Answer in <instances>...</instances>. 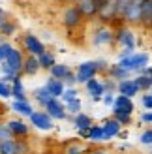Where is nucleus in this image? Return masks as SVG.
Returning a JSON list of instances; mask_svg holds the SVG:
<instances>
[{
	"label": "nucleus",
	"instance_id": "1",
	"mask_svg": "<svg viewBox=\"0 0 152 154\" xmlns=\"http://www.w3.org/2000/svg\"><path fill=\"white\" fill-rule=\"evenodd\" d=\"M117 64L122 68V70L130 72L132 75H139V73H143L150 66V55H148L147 51H141V53L135 51L133 55L117 60Z\"/></svg>",
	"mask_w": 152,
	"mask_h": 154
},
{
	"label": "nucleus",
	"instance_id": "2",
	"mask_svg": "<svg viewBox=\"0 0 152 154\" xmlns=\"http://www.w3.org/2000/svg\"><path fill=\"white\" fill-rule=\"evenodd\" d=\"M90 45H92V47H107V45H115V28L100 23V25L94 26V30L90 32Z\"/></svg>",
	"mask_w": 152,
	"mask_h": 154
},
{
	"label": "nucleus",
	"instance_id": "3",
	"mask_svg": "<svg viewBox=\"0 0 152 154\" xmlns=\"http://www.w3.org/2000/svg\"><path fill=\"white\" fill-rule=\"evenodd\" d=\"M83 21H85V17H83L81 10L77 8V4H70L62 8V13H60V23H62V26L68 28V30H73V28H79L83 25Z\"/></svg>",
	"mask_w": 152,
	"mask_h": 154
},
{
	"label": "nucleus",
	"instance_id": "4",
	"mask_svg": "<svg viewBox=\"0 0 152 154\" xmlns=\"http://www.w3.org/2000/svg\"><path fill=\"white\" fill-rule=\"evenodd\" d=\"M115 43L120 45V49H133L135 51V32L132 26L128 25H120L117 30H115Z\"/></svg>",
	"mask_w": 152,
	"mask_h": 154
},
{
	"label": "nucleus",
	"instance_id": "5",
	"mask_svg": "<svg viewBox=\"0 0 152 154\" xmlns=\"http://www.w3.org/2000/svg\"><path fill=\"white\" fill-rule=\"evenodd\" d=\"M120 23L128 26L141 25V0H132L120 15Z\"/></svg>",
	"mask_w": 152,
	"mask_h": 154
},
{
	"label": "nucleus",
	"instance_id": "6",
	"mask_svg": "<svg viewBox=\"0 0 152 154\" xmlns=\"http://www.w3.org/2000/svg\"><path fill=\"white\" fill-rule=\"evenodd\" d=\"M28 124L32 128H36V130H40V132H53V130H55V120H53L45 111H40V109H36L32 115H30Z\"/></svg>",
	"mask_w": 152,
	"mask_h": 154
},
{
	"label": "nucleus",
	"instance_id": "7",
	"mask_svg": "<svg viewBox=\"0 0 152 154\" xmlns=\"http://www.w3.org/2000/svg\"><path fill=\"white\" fill-rule=\"evenodd\" d=\"M23 51L30 57H40L47 51V47L36 34H25L23 36Z\"/></svg>",
	"mask_w": 152,
	"mask_h": 154
},
{
	"label": "nucleus",
	"instance_id": "8",
	"mask_svg": "<svg viewBox=\"0 0 152 154\" xmlns=\"http://www.w3.org/2000/svg\"><path fill=\"white\" fill-rule=\"evenodd\" d=\"M75 75H77V85H87L90 79L98 77V68L94 60H85L77 66L75 70Z\"/></svg>",
	"mask_w": 152,
	"mask_h": 154
},
{
	"label": "nucleus",
	"instance_id": "9",
	"mask_svg": "<svg viewBox=\"0 0 152 154\" xmlns=\"http://www.w3.org/2000/svg\"><path fill=\"white\" fill-rule=\"evenodd\" d=\"M6 126L11 132L13 139H21V137H28L30 135V124H28L25 119H21V117L8 119L6 120Z\"/></svg>",
	"mask_w": 152,
	"mask_h": 154
},
{
	"label": "nucleus",
	"instance_id": "10",
	"mask_svg": "<svg viewBox=\"0 0 152 154\" xmlns=\"http://www.w3.org/2000/svg\"><path fill=\"white\" fill-rule=\"evenodd\" d=\"M43 111L49 115L53 120H66L68 119V113H66V105L60 98H53L51 102L43 107Z\"/></svg>",
	"mask_w": 152,
	"mask_h": 154
},
{
	"label": "nucleus",
	"instance_id": "11",
	"mask_svg": "<svg viewBox=\"0 0 152 154\" xmlns=\"http://www.w3.org/2000/svg\"><path fill=\"white\" fill-rule=\"evenodd\" d=\"M25 51L23 49H17V47H13L11 51H10V55L6 57V60H4V64L8 66V68H11L13 72H17V73H21L23 72V66H25Z\"/></svg>",
	"mask_w": 152,
	"mask_h": 154
},
{
	"label": "nucleus",
	"instance_id": "12",
	"mask_svg": "<svg viewBox=\"0 0 152 154\" xmlns=\"http://www.w3.org/2000/svg\"><path fill=\"white\" fill-rule=\"evenodd\" d=\"M85 90H87V94L90 96V100H92L94 103L102 102V98H103V94H105L103 79H98V77H94V79H90V81L85 85Z\"/></svg>",
	"mask_w": 152,
	"mask_h": 154
},
{
	"label": "nucleus",
	"instance_id": "13",
	"mask_svg": "<svg viewBox=\"0 0 152 154\" xmlns=\"http://www.w3.org/2000/svg\"><path fill=\"white\" fill-rule=\"evenodd\" d=\"M133 111H135L133 100L128 98V96H122V94H117L115 103L111 107V113H130V115H133Z\"/></svg>",
	"mask_w": 152,
	"mask_h": 154
},
{
	"label": "nucleus",
	"instance_id": "14",
	"mask_svg": "<svg viewBox=\"0 0 152 154\" xmlns=\"http://www.w3.org/2000/svg\"><path fill=\"white\" fill-rule=\"evenodd\" d=\"M117 94H122V96H128V98H135L141 94V90L137 87V83H135L133 77L130 79H124V81H118V87H117Z\"/></svg>",
	"mask_w": 152,
	"mask_h": 154
},
{
	"label": "nucleus",
	"instance_id": "15",
	"mask_svg": "<svg viewBox=\"0 0 152 154\" xmlns=\"http://www.w3.org/2000/svg\"><path fill=\"white\" fill-rule=\"evenodd\" d=\"M102 128H103V134H105V139L111 141V139H115V137H118V134L122 132V124L115 119V117H109V119H105L103 122H100Z\"/></svg>",
	"mask_w": 152,
	"mask_h": 154
},
{
	"label": "nucleus",
	"instance_id": "16",
	"mask_svg": "<svg viewBox=\"0 0 152 154\" xmlns=\"http://www.w3.org/2000/svg\"><path fill=\"white\" fill-rule=\"evenodd\" d=\"M10 109L17 115V117H21V119H30V115H32L36 109H34V105L28 102H17V100H13L11 102V105H10Z\"/></svg>",
	"mask_w": 152,
	"mask_h": 154
},
{
	"label": "nucleus",
	"instance_id": "17",
	"mask_svg": "<svg viewBox=\"0 0 152 154\" xmlns=\"http://www.w3.org/2000/svg\"><path fill=\"white\" fill-rule=\"evenodd\" d=\"M143 28H152V0H141V25Z\"/></svg>",
	"mask_w": 152,
	"mask_h": 154
},
{
	"label": "nucleus",
	"instance_id": "18",
	"mask_svg": "<svg viewBox=\"0 0 152 154\" xmlns=\"http://www.w3.org/2000/svg\"><path fill=\"white\" fill-rule=\"evenodd\" d=\"M71 124H73V128L77 130H90V126L94 124V119L90 117L88 113H79V115H75V117H71Z\"/></svg>",
	"mask_w": 152,
	"mask_h": 154
},
{
	"label": "nucleus",
	"instance_id": "19",
	"mask_svg": "<svg viewBox=\"0 0 152 154\" xmlns=\"http://www.w3.org/2000/svg\"><path fill=\"white\" fill-rule=\"evenodd\" d=\"M40 72H41V66H40V62H38V57H30V55H26V58H25V66H23L21 75L34 77L36 73H40Z\"/></svg>",
	"mask_w": 152,
	"mask_h": 154
},
{
	"label": "nucleus",
	"instance_id": "20",
	"mask_svg": "<svg viewBox=\"0 0 152 154\" xmlns=\"http://www.w3.org/2000/svg\"><path fill=\"white\" fill-rule=\"evenodd\" d=\"M45 88L51 92L53 98H62L64 90H66V85L60 81V79H53V77H47V81H45Z\"/></svg>",
	"mask_w": 152,
	"mask_h": 154
},
{
	"label": "nucleus",
	"instance_id": "21",
	"mask_svg": "<svg viewBox=\"0 0 152 154\" xmlns=\"http://www.w3.org/2000/svg\"><path fill=\"white\" fill-rule=\"evenodd\" d=\"M77 8L81 10V13H83L85 19H94V17L98 19V10H96L94 0H79Z\"/></svg>",
	"mask_w": 152,
	"mask_h": 154
},
{
	"label": "nucleus",
	"instance_id": "22",
	"mask_svg": "<svg viewBox=\"0 0 152 154\" xmlns=\"http://www.w3.org/2000/svg\"><path fill=\"white\" fill-rule=\"evenodd\" d=\"M11 98L17 100V102H26V100H28V96H26V88H25V85H23L21 75L11 83Z\"/></svg>",
	"mask_w": 152,
	"mask_h": 154
},
{
	"label": "nucleus",
	"instance_id": "23",
	"mask_svg": "<svg viewBox=\"0 0 152 154\" xmlns=\"http://www.w3.org/2000/svg\"><path fill=\"white\" fill-rule=\"evenodd\" d=\"M88 143H94V145H102V143H107V139H105V134H103V128L102 124H94L90 126L88 130Z\"/></svg>",
	"mask_w": 152,
	"mask_h": 154
},
{
	"label": "nucleus",
	"instance_id": "24",
	"mask_svg": "<svg viewBox=\"0 0 152 154\" xmlns=\"http://www.w3.org/2000/svg\"><path fill=\"white\" fill-rule=\"evenodd\" d=\"M32 96H34V102L40 105V107H45L51 100H53V96H51V92L45 88V85H41V87H38V88H34V92H32Z\"/></svg>",
	"mask_w": 152,
	"mask_h": 154
},
{
	"label": "nucleus",
	"instance_id": "25",
	"mask_svg": "<svg viewBox=\"0 0 152 154\" xmlns=\"http://www.w3.org/2000/svg\"><path fill=\"white\" fill-rule=\"evenodd\" d=\"M105 77H109V79H115L117 83L118 81H124V79H130V77H133L130 72H126V70H122L118 64H111L109 66V70H107V73H105Z\"/></svg>",
	"mask_w": 152,
	"mask_h": 154
},
{
	"label": "nucleus",
	"instance_id": "26",
	"mask_svg": "<svg viewBox=\"0 0 152 154\" xmlns=\"http://www.w3.org/2000/svg\"><path fill=\"white\" fill-rule=\"evenodd\" d=\"M71 72V68L68 66V64H62V62H56L55 66L49 70V77H53V79H60V81H64V77Z\"/></svg>",
	"mask_w": 152,
	"mask_h": 154
},
{
	"label": "nucleus",
	"instance_id": "27",
	"mask_svg": "<svg viewBox=\"0 0 152 154\" xmlns=\"http://www.w3.org/2000/svg\"><path fill=\"white\" fill-rule=\"evenodd\" d=\"M38 62H40V66H41V70H51L53 66L56 64V58H55V53H51V51H45L43 55H40L38 57Z\"/></svg>",
	"mask_w": 152,
	"mask_h": 154
},
{
	"label": "nucleus",
	"instance_id": "28",
	"mask_svg": "<svg viewBox=\"0 0 152 154\" xmlns=\"http://www.w3.org/2000/svg\"><path fill=\"white\" fill-rule=\"evenodd\" d=\"M15 34H17V23L11 21V19H6L4 25L0 26V36H4L6 40H8V38H11Z\"/></svg>",
	"mask_w": 152,
	"mask_h": 154
},
{
	"label": "nucleus",
	"instance_id": "29",
	"mask_svg": "<svg viewBox=\"0 0 152 154\" xmlns=\"http://www.w3.org/2000/svg\"><path fill=\"white\" fill-rule=\"evenodd\" d=\"M64 105H66V113H68V117H75V115L83 113V102H81V98L71 100V102H68V103H64Z\"/></svg>",
	"mask_w": 152,
	"mask_h": 154
},
{
	"label": "nucleus",
	"instance_id": "30",
	"mask_svg": "<svg viewBox=\"0 0 152 154\" xmlns=\"http://www.w3.org/2000/svg\"><path fill=\"white\" fill-rule=\"evenodd\" d=\"M133 79H135V83H137V87H139V90L141 92H148L150 88H152V81H150V77L148 75H133Z\"/></svg>",
	"mask_w": 152,
	"mask_h": 154
},
{
	"label": "nucleus",
	"instance_id": "31",
	"mask_svg": "<svg viewBox=\"0 0 152 154\" xmlns=\"http://www.w3.org/2000/svg\"><path fill=\"white\" fill-rule=\"evenodd\" d=\"M0 154H19L17 152V141L15 139H8L0 143Z\"/></svg>",
	"mask_w": 152,
	"mask_h": 154
},
{
	"label": "nucleus",
	"instance_id": "32",
	"mask_svg": "<svg viewBox=\"0 0 152 154\" xmlns=\"http://www.w3.org/2000/svg\"><path fill=\"white\" fill-rule=\"evenodd\" d=\"M111 117H115L120 124H122V128L130 126L133 122V115H130V113H111Z\"/></svg>",
	"mask_w": 152,
	"mask_h": 154
},
{
	"label": "nucleus",
	"instance_id": "33",
	"mask_svg": "<svg viewBox=\"0 0 152 154\" xmlns=\"http://www.w3.org/2000/svg\"><path fill=\"white\" fill-rule=\"evenodd\" d=\"M15 141H17V152L19 154H30L32 152V145H30V141L26 137H21V139H15Z\"/></svg>",
	"mask_w": 152,
	"mask_h": 154
},
{
	"label": "nucleus",
	"instance_id": "34",
	"mask_svg": "<svg viewBox=\"0 0 152 154\" xmlns=\"http://www.w3.org/2000/svg\"><path fill=\"white\" fill-rule=\"evenodd\" d=\"M139 143L145 145V147H152V126L145 128V130L139 134Z\"/></svg>",
	"mask_w": 152,
	"mask_h": 154
},
{
	"label": "nucleus",
	"instance_id": "35",
	"mask_svg": "<svg viewBox=\"0 0 152 154\" xmlns=\"http://www.w3.org/2000/svg\"><path fill=\"white\" fill-rule=\"evenodd\" d=\"M77 98H79V90L75 88V87H70V88L64 90V94H62V98H60V100H62L64 103H68V102H71V100H77Z\"/></svg>",
	"mask_w": 152,
	"mask_h": 154
},
{
	"label": "nucleus",
	"instance_id": "36",
	"mask_svg": "<svg viewBox=\"0 0 152 154\" xmlns=\"http://www.w3.org/2000/svg\"><path fill=\"white\" fill-rule=\"evenodd\" d=\"M13 49V45H11V42H8V40H4L2 43H0V64L6 60V57L10 55V51Z\"/></svg>",
	"mask_w": 152,
	"mask_h": 154
},
{
	"label": "nucleus",
	"instance_id": "37",
	"mask_svg": "<svg viewBox=\"0 0 152 154\" xmlns=\"http://www.w3.org/2000/svg\"><path fill=\"white\" fill-rule=\"evenodd\" d=\"M0 98L2 100H10L11 98V83H6L0 79Z\"/></svg>",
	"mask_w": 152,
	"mask_h": 154
},
{
	"label": "nucleus",
	"instance_id": "38",
	"mask_svg": "<svg viewBox=\"0 0 152 154\" xmlns=\"http://www.w3.org/2000/svg\"><path fill=\"white\" fill-rule=\"evenodd\" d=\"M88 150L83 147L81 143H71V145H68L66 147V154H87Z\"/></svg>",
	"mask_w": 152,
	"mask_h": 154
},
{
	"label": "nucleus",
	"instance_id": "39",
	"mask_svg": "<svg viewBox=\"0 0 152 154\" xmlns=\"http://www.w3.org/2000/svg\"><path fill=\"white\" fill-rule=\"evenodd\" d=\"M141 105L145 111H152V92H141Z\"/></svg>",
	"mask_w": 152,
	"mask_h": 154
},
{
	"label": "nucleus",
	"instance_id": "40",
	"mask_svg": "<svg viewBox=\"0 0 152 154\" xmlns=\"http://www.w3.org/2000/svg\"><path fill=\"white\" fill-rule=\"evenodd\" d=\"M94 62H96V68H98V73H107L109 66H111L107 58H96Z\"/></svg>",
	"mask_w": 152,
	"mask_h": 154
},
{
	"label": "nucleus",
	"instance_id": "41",
	"mask_svg": "<svg viewBox=\"0 0 152 154\" xmlns=\"http://www.w3.org/2000/svg\"><path fill=\"white\" fill-rule=\"evenodd\" d=\"M8 139H13V135H11L10 130H8L6 120H2V124H0V143H2V141H8Z\"/></svg>",
	"mask_w": 152,
	"mask_h": 154
},
{
	"label": "nucleus",
	"instance_id": "42",
	"mask_svg": "<svg viewBox=\"0 0 152 154\" xmlns=\"http://www.w3.org/2000/svg\"><path fill=\"white\" fill-rule=\"evenodd\" d=\"M103 87H105V92H113V94H117L118 83H117L115 79H109V77H105V79H103Z\"/></svg>",
	"mask_w": 152,
	"mask_h": 154
},
{
	"label": "nucleus",
	"instance_id": "43",
	"mask_svg": "<svg viewBox=\"0 0 152 154\" xmlns=\"http://www.w3.org/2000/svg\"><path fill=\"white\" fill-rule=\"evenodd\" d=\"M139 124L152 126V111H143V113L139 115Z\"/></svg>",
	"mask_w": 152,
	"mask_h": 154
},
{
	"label": "nucleus",
	"instance_id": "44",
	"mask_svg": "<svg viewBox=\"0 0 152 154\" xmlns=\"http://www.w3.org/2000/svg\"><path fill=\"white\" fill-rule=\"evenodd\" d=\"M64 85H66V88H70V87H75L77 85V75H75V72H70L66 77H64V81H62Z\"/></svg>",
	"mask_w": 152,
	"mask_h": 154
},
{
	"label": "nucleus",
	"instance_id": "45",
	"mask_svg": "<svg viewBox=\"0 0 152 154\" xmlns=\"http://www.w3.org/2000/svg\"><path fill=\"white\" fill-rule=\"evenodd\" d=\"M115 98H117V94H113V92H105L103 94V98H102V103L105 105V107H113V103H115Z\"/></svg>",
	"mask_w": 152,
	"mask_h": 154
},
{
	"label": "nucleus",
	"instance_id": "46",
	"mask_svg": "<svg viewBox=\"0 0 152 154\" xmlns=\"http://www.w3.org/2000/svg\"><path fill=\"white\" fill-rule=\"evenodd\" d=\"M87 154H115V152L109 149H103V147H96V149H90Z\"/></svg>",
	"mask_w": 152,
	"mask_h": 154
},
{
	"label": "nucleus",
	"instance_id": "47",
	"mask_svg": "<svg viewBox=\"0 0 152 154\" xmlns=\"http://www.w3.org/2000/svg\"><path fill=\"white\" fill-rule=\"evenodd\" d=\"M8 19V15H6V11L4 10H0V26H2L4 25V21Z\"/></svg>",
	"mask_w": 152,
	"mask_h": 154
},
{
	"label": "nucleus",
	"instance_id": "48",
	"mask_svg": "<svg viewBox=\"0 0 152 154\" xmlns=\"http://www.w3.org/2000/svg\"><path fill=\"white\" fill-rule=\"evenodd\" d=\"M147 154H152V147H150V150H148V152H147Z\"/></svg>",
	"mask_w": 152,
	"mask_h": 154
},
{
	"label": "nucleus",
	"instance_id": "49",
	"mask_svg": "<svg viewBox=\"0 0 152 154\" xmlns=\"http://www.w3.org/2000/svg\"><path fill=\"white\" fill-rule=\"evenodd\" d=\"M148 77H150V81H152V73H150V75H148Z\"/></svg>",
	"mask_w": 152,
	"mask_h": 154
},
{
	"label": "nucleus",
	"instance_id": "50",
	"mask_svg": "<svg viewBox=\"0 0 152 154\" xmlns=\"http://www.w3.org/2000/svg\"><path fill=\"white\" fill-rule=\"evenodd\" d=\"M148 92H152V88H150V90H148Z\"/></svg>",
	"mask_w": 152,
	"mask_h": 154
}]
</instances>
